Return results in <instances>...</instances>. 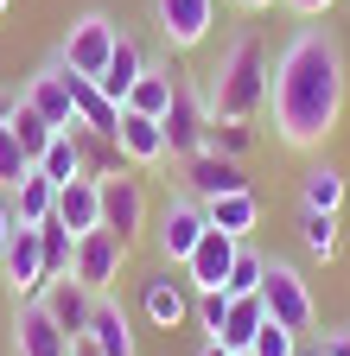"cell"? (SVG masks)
<instances>
[{
    "mask_svg": "<svg viewBox=\"0 0 350 356\" xmlns=\"http://www.w3.org/2000/svg\"><path fill=\"white\" fill-rule=\"evenodd\" d=\"M13 229H19V222H13V204H7V191H0V254H7V242H13Z\"/></svg>",
    "mask_w": 350,
    "mask_h": 356,
    "instance_id": "cell-37",
    "label": "cell"
},
{
    "mask_svg": "<svg viewBox=\"0 0 350 356\" xmlns=\"http://www.w3.org/2000/svg\"><path fill=\"white\" fill-rule=\"evenodd\" d=\"M261 325H268V305H261V293H242L236 305H230V318H223V331H216V343H223V350H248L255 343V331Z\"/></svg>",
    "mask_w": 350,
    "mask_h": 356,
    "instance_id": "cell-27",
    "label": "cell"
},
{
    "mask_svg": "<svg viewBox=\"0 0 350 356\" xmlns=\"http://www.w3.org/2000/svg\"><path fill=\"white\" fill-rule=\"evenodd\" d=\"M230 305H236V293H223V286H210V293H198V325L216 337L223 331V318H230Z\"/></svg>",
    "mask_w": 350,
    "mask_h": 356,
    "instance_id": "cell-35",
    "label": "cell"
},
{
    "mask_svg": "<svg viewBox=\"0 0 350 356\" xmlns=\"http://www.w3.org/2000/svg\"><path fill=\"white\" fill-rule=\"evenodd\" d=\"M70 356H102V350H96L90 337H70Z\"/></svg>",
    "mask_w": 350,
    "mask_h": 356,
    "instance_id": "cell-40",
    "label": "cell"
},
{
    "mask_svg": "<svg viewBox=\"0 0 350 356\" xmlns=\"http://www.w3.org/2000/svg\"><path fill=\"white\" fill-rule=\"evenodd\" d=\"M0 280L13 286V299H38L45 293V248H38V229H13L7 254H0Z\"/></svg>",
    "mask_w": 350,
    "mask_h": 356,
    "instance_id": "cell-10",
    "label": "cell"
},
{
    "mask_svg": "<svg viewBox=\"0 0 350 356\" xmlns=\"http://www.w3.org/2000/svg\"><path fill=\"white\" fill-rule=\"evenodd\" d=\"M19 96H26L38 115H45L58 134H64V127H83V121H77V108H70V83H64V64H58V58L38 70V76H26V89H19Z\"/></svg>",
    "mask_w": 350,
    "mask_h": 356,
    "instance_id": "cell-16",
    "label": "cell"
},
{
    "mask_svg": "<svg viewBox=\"0 0 350 356\" xmlns=\"http://www.w3.org/2000/svg\"><path fill=\"white\" fill-rule=\"evenodd\" d=\"M344 191H350V178L337 172V165H305V178H299V210H344Z\"/></svg>",
    "mask_w": 350,
    "mask_h": 356,
    "instance_id": "cell-26",
    "label": "cell"
},
{
    "mask_svg": "<svg viewBox=\"0 0 350 356\" xmlns=\"http://www.w3.org/2000/svg\"><path fill=\"white\" fill-rule=\"evenodd\" d=\"M102 229H115L121 242H134L147 229V191H141V178H127V172L102 178Z\"/></svg>",
    "mask_w": 350,
    "mask_h": 356,
    "instance_id": "cell-11",
    "label": "cell"
},
{
    "mask_svg": "<svg viewBox=\"0 0 350 356\" xmlns=\"http://www.w3.org/2000/svg\"><path fill=\"white\" fill-rule=\"evenodd\" d=\"M141 312L153 331H179L198 312V293H191V280H172V267H159V274L141 280Z\"/></svg>",
    "mask_w": 350,
    "mask_h": 356,
    "instance_id": "cell-9",
    "label": "cell"
},
{
    "mask_svg": "<svg viewBox=\"0 0 350 356\" xmlns=\"http://www.w3.org/2000/svg\"><path fill=\"white\" fill-rule=\"evenodd\" d=\"M141 76H147V51H141V44L121 32V38H115V51H109V70L96 76V89H102V96H109L115 108H127V89H134Z\"/></svg>",
    "mask_w": 350,
    "mask_h": 356,
    "instance_id": "cell-19",
    "label": "cell"
},
{
    "mask_svg": "<svg viewBox=\"0 0 350 356\" xmlns=\"http://www.w3.org/2000/svg\"><path fill=\"white\" fill-rule=\"evenodd\" d=\"M127 248H134V242H121L115 229H90V236H77L70 280H77V286H90V293H109V286L121 280V267H127Z\"/></svg>",
    "mask_w": 350,
    "mask_h": 356,
    "instance_id": "cell-6",
    "label": "cell"
},
{
    "mask_svg": "<svg viewBox=\"0 0 350 356\" xmlns=\"http://www.w3.org/2000/svg\"><path fill=\"white\" fill-rule=\"evenodd\" d=\"M344 44L325 32V26H299L287 44H280V58L268 70V108H274V134L287 147H319L325 134L337 127L344 115Z\"/></svg>",
    "mask_w": 350,
    "mask_h": 356,
    "instance_id": "cell-1",
    "label": "cell"
},
{
    "mask_svg": "<svg viewBox=\"0 0 350 356\" xmlns=\"http://www.w3.org/2000/svg\"><path fill=\"white\" fill-rule=\"evenodd\" d=\"M13 102H19V96H7V89H0V134H7V121H13Z\"/></svg>",
    "mask_w": 350,
    "mask_h": 356,
    "instance_id": "cell-39",
    "label": "cell"
},
{
    "mask_svg": "<svg viewBox=\"0 0 350 356\" xmlns=\"http://www.w3.org/2000/svg\"><path fill=\"white\" fill-rule=\"evenodd\" d=\"M242 7H274V0H242Z\"/></svg>",
    "mask_w": 350,
    "mask_h": 356,
    "instance_id": "cell-43",
    "label": "cell"
},
{
    "mask_svg": "<svg viewBox=\"0 0 350 356\" xmlns=\"http://www.w3.org/2000/svg\"><path fill=\"white\" fill-rule=\"evenodd\" d=\"M204 229H210L204 204H198L191 191H179V197H166V210H159V229H153V242H159V254H166L172 267H185V261H191V248L204 242Z\"/></svg>",
    "mask_w": 350,
    "mask_h": 356,
    "instance_id": "cell-7",
    "label": "cell"
},
{
    "mask_svg": "<svg viewBox=\"0 0 350 356\" xmlns=\"http://www.w3.org/2000/svg\"><path fill=\"white\" fill-rule=\"evenodd\" d=\"M299 242L312 261H331L337 254V216L331 210H299Z\"/></svg>",
    "mask_w": 350,
    "mask_h": 356,
    "instance_id": "cell-30",
    "label": "cell"
},
{
    "mask_svg": "<svg viewBox=\"0 0 350 356\" xmlns=\"http://www.w3.org/2000/svg\"><path fill=\"white\" fill-rule=\"evenodd\" d=\"M7 7H13V0H0V19H7Z\"/></svg>",
    "mask_w": 350,
    "mask_h": 356,
    "instance_id": "cell-44",
    "label": "cell"
},
{
    "mask_svg": "<svg viewBox=\"0 0 350 356\" xmlns=\"http://www.w3.org/2000/svg\"><path fill=\"white\" fill-rule=\"evenodd\" d=\"M242 356H248V350H242Z\"/></svg>",
    "mask_w": 350,
    "mask_h": 356,
    "instance_id": "cell-45",
    "label": "cell"
},
{
    "mask_svg": "<svg viewBox=\"0 0 350 356\" xmlns=\"http://www.w3.org/2000/svg\"><path fill=\"white\" fill-rule=\"evenodd\" d=\"M198 356H236V350H223L216 337H204V350H198Z\"/></svg>",
    "mask_w": 350,
    "mask_h": 356,
    "instance_id": "cell-41",
    "label": "cell"
},
{
    "mask_svg": "<svg viewBox=\"0 0 350 356\" xmlns=\"http://www.w3.org/2000/svg\"><path fill=\"white\" fill-rule=\"evenodd\" d=\"M172 96H179V70H172V64H147V76L127 89V108H134V115H153V121H166Z\"/></svg>",
    "mask_w": 350,
    "mask_h": 356,
    "instance_id": "cell-23",
    "label": "cell"
},
{
    "mask_svg": "<svg viewBox=\"0 0 350 356\" xmlns=\"http://www.w3.org/2000/svg\"><path fill=\"white\" fill-rule=\"evenodd\" d=\"M268 44L255 32H236L216 58L210 83H204V102H210V121H255L268 108Z\"/></svg>",
    "mask_w": 350,
    "mask_h": 356,
    "instance_id": "cell-2",
    "label": "cell"
},
{
    "mask_svg": "<svg viewBox=\"0 0 350 356\" xmlns=\"http://www.w3.org/2000/svg\"><path fill=\"white\" fill-rule=\"evenodd\" d=\"M261 274H268V254H255V248L242 242V248H236V267H230V280H223V293H236V299H242V293H261Z\"/></svg>",
    "mask_w": 350,
    "mask_h": 356,
    "instance_id": "cell-31",
    "label": "cell"
},
{
    "mask_svg": "<svg viewBox=\"0 0 350 356\" xmlns=\"http://www.w3.org/2000/svg\"><path fill=\"white\" fill-rule=\"evenodd\" d=\"M287 7H293L299 19H319V13H331V7H337V0H287Z\"/></svg>",
    "mask_w": 350,
    "mask_h": 356,
    "instance_id": "cell-38",
    "label": "cell"
},
{
    "mask_svg": "<svg viewBox=\"0 0 350 356\" xmlns=\"http://www.w3.org/2000/svg\"><path fill=\"white\" fill-rule=\"evenodd\" d=\"M115 38H121V26H115L109 13H77L70 32L58 38V64H64L70 76H102V70H109V51H115Z\"/></svg>",
    "mask_w": 350,
    "mask_h": 356,
    "instance_id": "cell-4",
    "label": "cell"
},
{
    "mask_svg": "<svg viewBox=\"0 0 350 356\" xmlns=\"http://www.w3.org/2000/svg\"><path fill=\"white\" fill-rule=\"evenodd\" d=\"M115 147L127 165H166V127L153 115H134V108H121V127H115Z\"/></svg>",
    "mask_w": 350,
    "mask_h": 356,
    "instance_id": "cell-17",
    "label": "cell"
},
{
    "mask_svg": "<svg viewBox=\"0 0 350 356\" xmlns=\"http://www.w3.org/2000/svg\"><path fill=\"white\" fill-rule=\"evenodd\" d=\"M204 216H210V229H223V236L248 242V229L261 222V204H255V191H230V197H210Z\"/></svg>",
    "mask_w": 350,
    "mask_h": 356,
    "instance_id": "cell-25",
    "label": "cell"
},
{
    "mask_svg": "<svg viewBox=\"0 0 350 356\" xmlns=\"http://www.w3.org/2000/svg\"><path fill=\"white\" fill-rule=\"evenodd\" d=\"M7 127H13V140H19V147H26V153H32V165H38V153H45V147H51V140H58V127H51V121H45V115H38V108H32V102H26V96H19V102H13V121H7Z\"/></svg>",
    "mask_w": 350,
    "mask_h": 356,
    "instance_id": "cell-28",
    "label": "cell"
},
{
    "mask_svg": "<svg viewBox=\"0 0 350 356\" xmlns=\"http://www.w3.org/2000/svg\"><path fill=\"white\" fill-rule=\"evenodd\" d=\"M83 147H90V127H64L58 140L38 153V172L51 178V185H70V178H83L90 165H83Z\"/></svg>",
    "mask_w": 350,
    "mask_h": 356,
    "instance_id": "cell-22",
    "label": "cell"
},
{
    "mask_svg": "<svg viewBox=\"0 0 350 356\" xmlns=\"http://www.w3.org/2000/svg\"><path fill=\"white\" fill-rule=\"evenodd\" d=\"M153 26L172 51H198L216 26V0H153Z\"/></svg>",
    "mask_w": 350,
    "mask_h": 356,
    "instance_id": "cell-8",
    "label": "cell"
},
{
    "mask_svg": "<svg viewBox=\"0 0 350 356\" xmlns=\"http://www.w3.org/2000/svg\"><path fill=\"white\" fill-rule=\"evenodd\" d=\"M38 248H45V286L70 280V261H77V236L64 222H38Z\"/></svg>",
    "mask_w": 350,
    "mask_h": 356,
    "instance_id": "cell-29",
    "label": "cell"
},
{
    "mask_svg": "<svg viewBox=\"0 0 350 356\" xmlns=\"http://www.w3.org/2000/svg\"><path fill=\"white\" fill-rule=\"evenodd\" d=\"M185 191L198 197V204H210V197H230V191H248V178H242V159H223V153H191L185 159Z\"/></svg>",
    "mask_w": 350,
    "mask_h": 356,
    "instance_id": "cell-13",
    "label": "cell"
},
{
    "mask_svg": "<svg viewBox=\"0 0 350 356\" xmlns=\"http://www.w3.org/2000/svg\"><path fill=\"white\" fill-rule=\"evenodd\" d=\"M319 350L325 356H350V331H319Z\"/></svg>",
    "mask_w": 350,
    "mask_h": 356,
    "instance_id": "cell-36",
    "label": "cell"
},
{
    "mask_svg": "<svg viewBox=\"0 0 350 356\" xmlns=\"http://www.w3.org/2000/svg\"><path fill=\"white\" fill-rule=\"evenodd\" d=\"M166 153L172 159H191V153H204L210 147V102H204V89L198 83H179V96H172V108H166Z\"/></svg>",
    "mask_w": 350,
    "mask_h": 356,
    "instance_id": "cell-5",
    "label": "cell"
},
{
    "mask_svg": "<svg viewBox=\"0 0 350 356\" xmlns=\"http://www.w3.org/2000/svg\"><path fill=\"white\" fill-rule=\"evenodd\" d=\"M13 356H70V337L45 312V299H26L19 305V318H13Z\"/></svg>",
    "mask_w": 350,
    "mask_h": 356,
    "instance_id": "cell-12",
    "label": "cell"
},
{
    "mask_svg": "<svg viewBox=\"0 0 350 356\" xmlns=\"http://www.w3.org/2000/svg\"><path fill=\"white\" fill-rule=\"evenodd\" d=\"M248 147H255V127H248V121H210V153L242 159Z\"/></svg>",
    "mask_w": 350,
    "mask_h": 356,
    "instance_id": "cell-32",
    "label": "cell"
},
{
    "mask_svg": "<svg viewBox=\"0 0 350 356\" xmlns=\"http://www.w3.org/2000/svg\"><path fill=\"white\" fill-rule=\"evenodd\" d=\"M299 356H325V350H319V343H299Z\"/></svg>",
    "mask_w": 350,
    "mask_h": 356,
    "instance_id": "cell-42",
    "label": "cell"
},
{
    "mask_svg": "<svg viewBox=\"0 0 350 356\" xmlns=\"http://www.w3.org/2000/svg\"><path fill=\"white\" fill-rule=\"evenodd\" d=\"M64 83H70V108H77V121L96 134V140H115V127H121V108L96 89V76H70L64 70Z\"/></svg>",
    "mask_w": 350,
    "mask_h": 356,
    "instance_id": "cell-20",
    "label": "cell"
},
{
    "mask_svg": "<svg viewBox=\"0 0 350 356\" xmlns=\"http://www.w3.org/2000/svg\"><path fill=\"white\" fill-rule=\"evenodd\" d=\"M236 236H223V229H204V242L191 248V261H185V280H191V293H210V286H223L230 280V267H236Z\"/></svg>",
    "mask_w": 350,
    "mask_h": 356,
    "instance_id": "cell-15",
    "label": "cell"
},
{
    "mask_svg": "<svg viewBox=\"0 0 350 356\" xmlns=\"http://www.w3.org/2000/svg\"><path fill=\"white\" fill-rule=\"evenodd\" d=\"M261 305H268V318H280L287 331L312 337L319 331V305H312V286L293 261H268V274H261Z\"/></svg>",
    "mask_w": 350,
    "mask_h": 356,
    "instance_id": "cell-3",
    "label": "cell"
},
{
    "mask_svg": "<svg viewBox=\"0 0 350 356\" xmlns=\"http://www.w3.org/2000/svg\"><path fill=\"white\" fill-rule=\"evenodd\" d=\"M90 343L102 350V356H134V325H127V312L102 293L96 299V318H90Z\"/></svg>",
    "mask_w": 350,
    "mask_h": 356,
    "instance_id": "cell-24",
    "label": "cell"
},
{
    "mask_svg": "<svg viewBox=\"0 0 350 356\" xmlns=\"http://www.w3.org/2000/svg\"><path fill=\"white\" fill-rule=\"evenodd\" d=\"M26 172H32V153L13 140V127H7V134H0V191H13Z\"/></svg>",
    "mask_w": 350,
    "mask_h": 356,
    "instance_id": "cell-34",
    "label": "cell"
},
{
    "mask_svg": "<svg viewBox=\"0 0 350 356\" xmlns=\"http://www.w3.org/2000/svg\"><path fill=\"white\" fill-rule=\"evenodd\" d=\"M7 204H13V222H19V229H38V222H51V204H58V185H51V178L45 172H26L19 178V185L7 191Z\"/></svg>",
    "mask_w": 350,
    "mask_h": 356,
    "instance_id": "cell-21",
    "label": "cell"
},
{
    "mask_svg": "<svg viewBox=\"0 0 350 356\" xmlns=\"http://www.w3.org/2000/svg\"><path fill=\"white\" fill-rule=\"evenodd\" d=\"M51 222H64L70 236H90L102 229V178H70V185H58V204H51Z\"/></svg>",
    "mask_w": 350,
    "mask_h": 356,
    "instance_id": "cell-14",
    "label": "cell"
},
{
    "mask_svg": "<svg viewBox=\"0 0 350 356\" xmlns=\"http://www.w3.org/2000/svg\"><path fill=\"white\" fill-rule=\"evenodd\" d=\"M38 299H45V312L64 325V337H90V318H96V299H102V293L77 286V280H51Z\"/></svg>",
    "mask_w": 350,
    "mask_h": 356,
    "instance_id": "cell-18",
    "label": "cell"
},
{
    "mask_svg": "<svg viewBox=\"0 0 350 356\" xmlns=\"http://www.w3.org/2000/svg\"><path fill=\"white\" fill-rule=\"evenodd\" d=\"M248 356H299V331H287L280 318H268L255 331V343H248Z\"/></svg>",
    "mask_w": 350,
    "mask_h": 356,
    "instance_id": "cell-33",
    "label": "cell"
}]
</instances>
